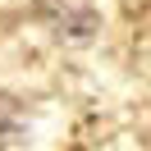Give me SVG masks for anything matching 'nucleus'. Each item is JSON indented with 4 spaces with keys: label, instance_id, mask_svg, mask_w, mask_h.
I'll use <instances>...</instances> for the list:
<instances>
[]
</instances>
